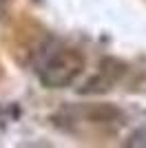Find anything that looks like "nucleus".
Listing matches in <instances>:
<instances>
[{
  "label": "nucleus",
  "mask_w": 146,
  "mask_h": 148,
  "mask_svg": "<svg viewBox=\"0 0 146 148\" xmlns=\"http://www.w3.org/2000/svg\"><path fill=\"white\" fill-rule=\"evenodd\" d=\"M84 53L71 44L49 42L36 60V75L47 88H67L84 71Z\"/></svg>",
  "instance_id": "nucleus-1"
},
{
  "label": "nucleus",
  "mask_w": 146,
  "mask_h": 148,
  "mask_svg": "<svg viewBox=\"0 0 146 148\" xmlns=\"http://www.w3.org/2000/svg\"><path fill=\"white\" fill-rule=\"evenodd\" d=\"M124 73V64L117 60H113V58H106L102 64V69H100V73L93 77V80L86 82V86L82 88V93H100V91H109L113 84H115V80H120V75Z\"/></svg>",
  "instance_id": "nucleus-2"
},
{
  "label": "nucleus",
  "mask_w": 146,
  "mask_h": 148,
  "mask_svg": "<svg viewBox=\"0 0 146 148\" xmlns=\"http://www.w3.org/2000/svg\"><path fill=\"white\" fill-rule=\"evenodd\" d=\"M124 144L126 146H146V128H135Z\"/></svg>",
  "instance_id": "nucleus-3"
},
{
  "label": "nucleus",
  "mask_w": 146,
  "mask_h": 148,
  "mask_svg": "<svg viewBox=\"0 0 146 148\" xmlns=\"http://www.w3.org/2000/svg\"><path fill=\"white\" fill-rule=\"evenodd\" d=\"M5 9H7V2H5V0H0V18H2V13H5Z\"/></svg>",
  "instance_id": "nucleus-4"
}]
</instances>
